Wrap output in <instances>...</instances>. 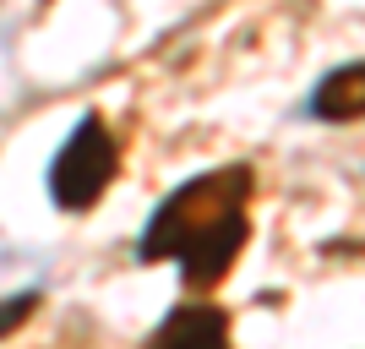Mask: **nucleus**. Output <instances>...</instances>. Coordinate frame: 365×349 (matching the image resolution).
Segmentation results:
<instances>
[{
    "instance_id": "f257e3e1",
    "label": "nucleus",
    "mask_w": 365,
    "mask_h": 349,
    "mask_svg": "<svg viewBox=\"0 0 365 349\" xmlns=\"http://www.w3.org/2000/svg\"><path fill=\"white\" fill-rule=\"evenodd\" d=\"M251 191L257 175L245 164L191 175L153 208L137 241V262H180L191 289H213L251 241V218H245Z\"/></svg>"
},
{
    "instance_id": "f03ea898",
    "label": "nucleus",
    "mask_w": 365,
    "mask_h": 349,
    "mask_svg": "<svg viewBox=\"0 0 365 349\" xmlns=\"http://www.w3.org/2000/svg\"><path fill=\"white\" fill-rule=\"evenodd\" d=\"M115 158H120V148L104 131V121L82 115L71 126L66 148L49 158V197H55V208H66V213L93 208V202L104 197V186L115 181Z\"/></svg>"
},
{
    "instance_id": "7ed1b4c3",
    "label": "nucleus",
    "mask_w": 365,
    "mask_h": 349,
    "mask_svg": "<svg viewBox=\"0 0 365 349\" xmlns=\"http://www.w3.org/2000/svg\"><path fill=\"white\" fill-rule=\"evenodd\" d=\"M142 349H229V317L218 305H175Z\"/></svg>"
},
{
    "instance_id": "20e7f679",
    "label": "nucleus",
    "mask_w": 365,
    "mask_h": 349,
    "mask_svg": "<svg viewBox=\"0 0 365 349\" xmlns=\"http://www.w3.org/2000/svg\"><path fill=\"white\" fill-rule=\"evenodd\" d=\"M305 109H311L317 121H360V115H365V61L327 71L317 82V93H311V104H305Z\"/></svg>"
},
{
    "instance_id": "39448f33",
    "label": "nucleus",
    "mask_w": 365,
    "mask_h": 349,
    "mask_svg": "<svg viewBox=\"0 0 365 349\" xmlns=\"http://www.w3.org/2000/svg\"><path fill=\"white\" fill-rule=\"evenodd\" d=\"M33 305H38V289H16V295H6V300H0V338L16 333V328L33 317Z\"/></svg>"
}]
</instances>
